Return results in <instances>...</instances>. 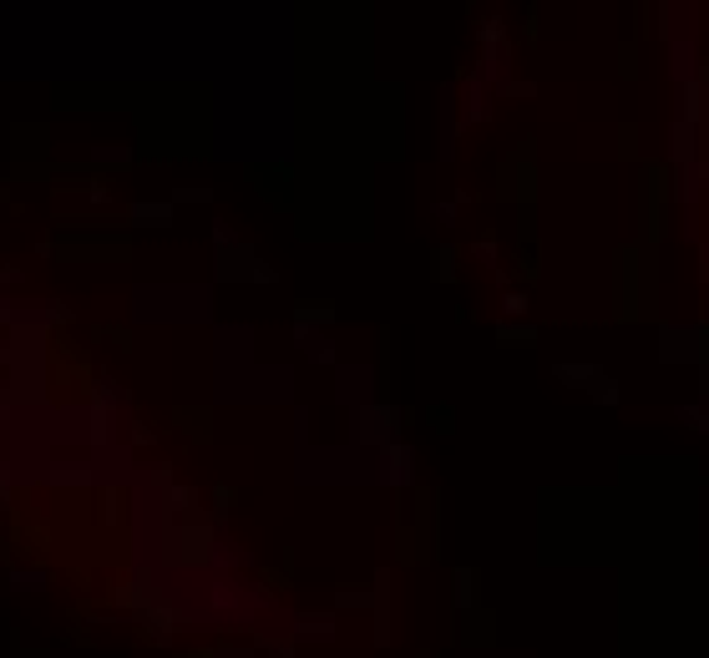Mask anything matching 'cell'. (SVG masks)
I'll list each match as a JSON object with an SVG mask.
<instances>
[{
    "label": "cell",
    "mask_w": 709,
    "mask_h": 658,
    "mask_svg": "<svg viewBox=\"0 0 709 658\" xmlns=\"http://www.w3.org/2000/svg\"><path fill=\"white\" fill-rule=\"evenodd\" d=\"M558 381H567L573 390H588V395H593L598 385L608 381V375H604L598 365H558Z\"/></svg>",
    "instance_id": "6da1fadb"
},
{
    "label": "cell",
    "mask_w": 709,
    "mask_h": 658,
    "mask_svg": "<svg viewBox=\"0 0 709 658\" xmlns=\"http://www.w3.org/2000/svg\"><path fill=\"white\" fill-rule=\"evenodd\" d=\"M360 441L365 446H385L391 441V416L385 410H360Z\"/></svg>",
    "instance_id": "7a4b0ae2"
},
{
    "label": "cell",
    "mask_w": 709,
    "mask_h": 658,
    "mask_svg": "<svg viewBox=\"0 0 709 658\" xmlns=\"http://www.w3.org/2000/svg\"><path fill=\"white\" fill-rule=\"evenodd\" d=\"M132 224H147V228L172 224V203H132Z\"/></svg>",
    "instance_id": "3957f363"
}]
</instances>
